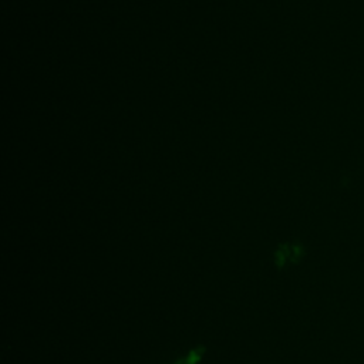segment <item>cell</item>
<instances>
[{"instance_id":"6da1fadb","label":"cell","mask_w":364,"mask_h":364,"mask_svg":"<svg viewBox=\"0 0 364 364\" xmlns=\"http://www.w3.org/2000/svg\"><path fill=\"white\" fill-rule=\"evenodd\" d=\"M205 351H206L205 346H196L187 356L180 357L172 364H198L202 360V357L205 356Z\"/></svg>"},{"instance_id":"7a4b0ae2","label":"cell","mask_w":364,"mask_h":364,"mask_svg":"<svg viewBox=\"0 0 364 364\" xmlns=\"http://www.w3.org/2000/svg\"><path fill=\"white\" fill-rule=\"evenodd\" d=\"M274 259H275V265L278 266V269H283L285 265L288 264L286 261L290 259V249L288 247H285V245L279 247V249L275 252Z\"/></svg>"}]
</instances>
